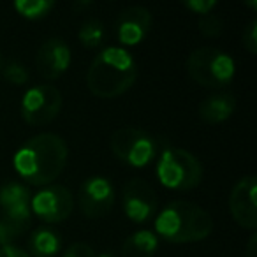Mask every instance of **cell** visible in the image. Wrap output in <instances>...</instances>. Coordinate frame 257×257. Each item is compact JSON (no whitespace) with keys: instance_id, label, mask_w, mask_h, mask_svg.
I'll return each mask as SVG.
<instances>
[{"instance_id":"obj_17","label":"cell","mask_w":257,"mask_h":257,"mask_svg":"<svg viewBox=\"0 0 257 257\" xmlns=\"http://www.w3.org/2000/svg\"><path fill=\"white\" fill-rule=\"evenodd\" d=\"M30 253L34 257H53L60 252L62 236L51 227H39L30 236Z\"/></svg>"},{"instance_id":"obj_21","label":"cell","mask_w":257,"mask_h":257,"mask_svg":"<svg viewBox=\"0 0 257 257\" xmlns=\"http://www.w3.org/2000/svg\"><path fill=\"white\" fill-rule=\"evenodd\" d=\"M197 25H199V32L206 37H218L222 34V29H224L222 18L218 15H215L213 11L199 16V23Z\"/></svg>"},{"instance_id":"obj_11","label":"cell","mask_w":257,"mask_h":257,"mask_svg":"<svg viewBox=\"0 0 257 257\" xmlns=\"http://www.w3.org/2000/svg\"><path fill=\"white\" fill-rule=\"evenodd\" d=\"M255 176H243L231 190L229 196V210L231 215L243 229L253 231L257 225V208H255Z\"/></svg>"},{"instance_id":"obj_3","label":"cell","mask_w":257,"mask_h":257,"mask_svg":"<svg viewBox=\"0 0 257 257\" xmlns=\"http://www.w3.org/2000/svg\"><path fill=\"white\" fill-rule=\"evenodd\" d=\"M213 231V220L204 208L189 201H173L155 218V234L171 243L203 241Z\"/></svg>"},{"instance_id":"obj_20","label":"cell","mask_w":257,"mask_h":257,"mask_svg":"<svg viewBox=\"0 0 257 257\" xmlns=\"http://www.w3.org/2000/svg\"><path fill=\"white\" fill-rule=\"evenodd\" d=\"M79 41L85 48H95L102 43L104 39V25L99 20H88L81 25L78 34Z\"/></svg>"},{"instance_id":"obj_24","label":"cell","mask_w":257,"mask_h":257,"mask_svg":"<svg viewBox=\"0 0 257 257\" xmlns=\"http://www.w3.org/2000/svg\"><path fill=\"white\" fill-rule=\"evenodd\" d=\"M183 6L192 13H196V15L203 16L217 8V0H187V2H183Z\"/></svg>"},{"instance_id":"obj_26","label":"cell","mask_w":257,"mask_h":257,"mask_svg":"<svg viewBox=\"0 0 257 257\" xmlns=\"http://www.w3.org/2000/svg\"><path fill=\"white\" fill-rule=\"evenodd\" d=\"M0 257H30V253H27L20 246L8 245V246H0Z\"/></svg>"},{"instance_id":"obj_8","label":"cell","mask_w":257,"mask_h":257,"mask_svg":"<svg viewBox=\"0 0 257 257\" xmlns=\"http://www.w3.org/2000/svg\"><path fill=\"white\" fill-rule=\"evenodd\" d=\"M121 204L125 217L136 224L150 220L159 208L155 190L141 178H131L121 190Z\"/></svg>"},{"instance_id":"obj_4","label":"cell","mask_w":257,"mask_h":257,"mask_svg":"<svg viewBox=\"0 0 257 257\" xmlns=\"http://www.w3.org/2000/svg\"><path fill=\"white\" fill-rule=\"evenodd\" d=\"M157 178L166 189L190 190L203 180V164L189 150L168 145L159 155Z\"/></svg>"},{"instance_id":"obj_18","label":"cell","mask_w":257,"mask_h":257,"mask_svg":"<svg viewBox=\"0 0 257 257\" xmlns=\"http://www.w3.org/2000/svg\"><path fill=\"white\" fill-rule=\"evenodd\" d=\"M32 211H9L0 218V246H8L27 231Z\"/></svg>"},{"instance_id":"obj_7","label":"cell","mask_w":257,"mask_h":257,"mask_svg":"<svg viewBox=\"0 0 257 257\" xmlns=\"http://www.w3.org/2000/svg\"><path fill=\"white\" fill-rule=\"evenodd\" d=\"M62 109V92L53 85H37L25 92L22 99V116L30 125H46Z\"/></svg>"},{"instance_id":"obj_12","label":"cell","mask_w":257,"mask_h":257,"mask_svg":"<svg viewBox=\"0 0 257 257\" xmlns=\"http://www.w3.org/2000/svg\"><path fill=\"white\" fill-rule=\"evenodd\" d=\"M71 48L64 39L51 37L44 41L37 50L36 67L39 74L46 79H57L71 65Z\"/></svg>"},{"instance_id":"obj_1","label":"cell","mask_w":257,"mask_h":257,"mask_svg":"<svg viewBox=\"0 0 257 257\" xmlns=\"http://www.w3.org/2000/svg\"><path fill=\"white\" fill-rule=\"evenodd\" d=\"M67 145L64 138L43 133L30 138L15 154V169L22 180L32 185H48L62 175L67 164Z\"/></svg>"},{"instance_id":"obj_10","label":"cell","mask_w":257,"mask_h":257,"mask_svg":"<svg viewBox=\"0 0 257 257\" xmlns=\"http://www.w3.org/2000/svg\"><path fill=\"white\" fill-rule=\"evenodd\" d=\"M79 210L85 217L100 218L111 211L114 204V187L104 176H92L85 180L78 192Z\"/></svg>"},{"instance_id":"obj_2","label":"cell","mask_w":257,"mask_h":257,"mask_svg":"<svg viewBox=\"0 0 257 257\" xmlns=\"http://www.w3.org/2000/svg\"><path fill=\"white\" fill-rule=\"evenodd\" d=\"M138 78L134 57L121 46H107L93 58L86 74L88 90L102 99H114L127 92Z\"/></svg>"},{"instance_id":"obj_6","label":"cell","mask_w":257,"mask_h":257,"mask_svg":"<svg viewBox=\"0 0 257 257\" xmlns=\"http://www.w3.org/2000/svg\"><path fill=\"white\" fill-rule=\"evenodd\" d=\"M111 150L125 164L143 168L157 157L159 141L143 128L121 127L111 136Z\"/></svg>"},{"instance_id":"obj_29","label":"cell","mask_w":257,"mask_h":257,"mask_svg":"<svg viewBox=\"0 0 257 257\" xmlns=\"http://www.w3.org/2000/svg\"><path fill=\"white\" fill-rule=\"evenodd\" d=\"M0 71H2V55H0Z\"/></svg>"},{"instance_id":"obj_13","label":"cell","mask_w":257,"mask_h":257,"mask_svg":"<svg viewBox=\"0 0 257 257\" xmlns=\"http://www.w3.org/2000/svg\"><path fill=\"white\" fill-rule=\"evenodd\" d=\"M152 27V13L143 6H131L118 15L116 37L125 46H136L147 37Z\"/></svg>"},{"instance_id":"obj_14","label":"cell","mask_w":257,"mask_h":257,"mask_svg":"<svg viewBox=\"0 0 257 257\" xmlns=\"http://www.w3.org/2000/svg\"><path fill=\"white\" fill-rule=\"evenodd\" d=\"M236 109V99L232 93L210 95L199 104V118L206 123H222Z\"/></svg>"},{"instance_id":"obj_22","label":"cell","mask_w":257,"mask_h":257,"mask_svg":"<svg viewBox=\"0 0 257 257\" xmlns=\"http://www.w3.org/2000/svg\"><path fill=\"white\" fill-rule=\"evenodd\" d=\"M4 78L8 79L11 85H25L29 81V71L23 64L20 62H9L8 65L4 67Z\"/></svg>"},{"instance_id":"obj_27","label":"cell","mask_w":257,"mask_h":257,"mask_svg":"<svg viewBox=\"0 0 257 257\" xmlns=\"http://www.w3.org/2000/svg\"><path fill=\"white\" fill-rule=\"evenodd\" d=\"M245 257H257V236L252 234L248 238V243H246L245 248Z\"/></svg>"},{"instance_id":"obj_19","label":"cell","mask_w":257,"mask_h":257,"mask_svg":"<svg viewBox=\"0 0 257 257\" xmlns=\"http://www.w3.org/2000/svg\"><path fill=\"white\" fill-rule=\"evenodd\" d=\"M15 9L29 20H39L50 15V11L55 8L53 0H15Z\"/></svg>"},{"instance_id":"obj_23","label":"cell","mask_w":257,"mask_h":257,"mask_svg":"<svg viewBox=\"0 0 257 257\" xmlns=\"http://www.w3.org/2000/svg\"><path fill=\"white\" fill-rule=\"evenodd\" d=\"M243 48L250 55L257 53V20H252L243 30Z\"/></svg>"},{"instance_id":"obj_16","label":"cell","mask_w":257,"mask_h":257,"mask_svg":"<svg viewBox=\"0 0 257 257\" xmlns=\"http://www.w3.org/2000/svg\"><path fill=\"white\" fill-rule=\"evenodd\" d=\"M32 196L29 189L18 182H9L0 187V206L4 213L9 211H32Z\"/></svg>"},{"instance_id":"obj_15","label":"cell","mask_w":257,"mask_h":257,"mask_svg":"<svg viewBox=\"0 0 257 257\" xmlns=\"http://www.w3.org/2000/svg\"><path fill=\"white\" fill-rule=\"evenodd\" d=\"M159 250V236L154 231L140 229L133 232L121 245L123 257H154Z\"/></svg>"},{"instance_id":"obj_5","label":"cell","mask_w":257,"mask_h":257,"mask_svg":"<svg viewBox=\"0 0 257 257\" xmlns=\"http://www.w3.org/2000/svg\"><path fill=\"white\" fill-rule=\"evenodd\" d=\"M187 72L196 83L208 88H222L232 81L236 64L229 53L217 48H197L187 58Z\"/></svg>"},{"instance_id":"obj_9","label":"cell","mask_w":257,"mask_h":257,"mask_svg":"<svg viewBox=\"0 0 257 257\" xmlns=\"http://www.w3.org/2000/svg\"><path fill=\"white\" fill-rule=\"evenodd\" d=\"M74 199L64 185H46L32 197L30 208L46 224H57L71 215Z\"/></svg>"},{"instance_id":"obj_25","label":"cell","mask_w":257,"mask_h":257,"mask_svg":"<svg viewBox=\"0 0 257 257\" xmlns=\"http://www.w3.org/2000/svg\"><path fill=\"white\" fill-rule=\"evenodd\" d=\"M64 257H95V252H93V248L88 243L78 241L69 246L67 252L64 253Z\"/></svg>"},{"instance_id":"obj_28","label":"cell","mask_w":257,"mask_h":257,"mask_svg":"<svg viewBox=\"0 0 257 257\" xmlns=\"http://www.w3.org/2000/svg\"><path fill=\"white\" fill-rule=\"evenodd\" d=\"M95 257H116L113 252H104V253H100V255H95Z\"/></svg>"}]
</instances>
